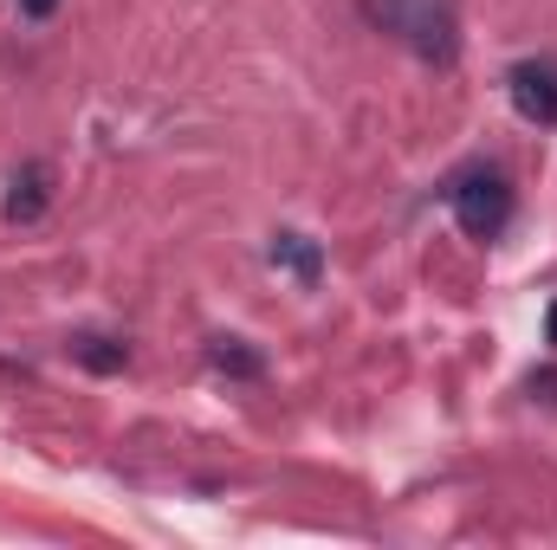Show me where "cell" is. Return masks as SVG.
<instances>
[{
  "label": "cell",
  "instance_id": "obj_5",
  "mask_svg": "<svg viewBox=\"0 0 557 550\" xmlns=\"http://www.w3.org/2000/svg\"><path fill=\"white\" fill-rule=\"evenodd\" d=\"M208 363H214L221 376H247V383L267 376V357H253L240 337H214V343H208Z\"/></svg>",
  "mask_w": 557,
  "mask_h": 550
},
{
  "label": "cell",
  "instance_id": "obj_4",
  "mask_svg": "<svg viewBox=\"0 0 557 550\" xmlns=\"http://www.w3.org/2000/svg\"><path fill=\"white\" fill-rule=\"evenodd\" d=\"M46 182H52V175H46L39 162H26V168L13 175V195H7V221H39V214H46Z\"/></svg>",
  "mask_w": 557,
  "mask_h": 550
},
{
  "label": "cell",
  "instance_id": "obj_9",
  "mask_svg": "<svg viewBox=\"0 0 557 550\" xmlns=\"http://www.w3.org/2000/svg\"><path fill=\"white\" fill-rule=\"evenodd\" d=\"M52 7H59V0H20V13H26V20H52Z\"/></svg>",
  "mask_w": 557,
  "mask_h": 550
},
{
  "label": "cell",
  "instance_id": "obj_2",
  "mask_svg": "<svg viewBox=\"0 0 557 550\" xmlns=\"http://www.w3.org/2000/svg\"><path fill=\"white\" fill-rule=\"evenodd\" d=\"M447 201H454V221H460L467 240H499L506 221H512V188H506L499 168H467V175H454Z\"/></svg>",
  "mask_w": 557,
  "mask_h": 550
},
{
  "label": "cell",
  "instance_id": "obj_6",
  "mask_svg": "<svg viewBox=\"0 0 557 550\" xmlns=\"http://www.w3.org/2000/svg\"><path fill=\"white\" fill-rule=\"evenodd\" d=\"M273 266H292L298 273V285H318V247L305 240V234H273Z\"/></svg>",
  "mask_w": 557,
  "mask_h": 550
},
{
  "label": "cell",
  "instance_id": "obj_3",
  "mask_svg": "<svg viewBox=\"0 0 557 550\" xmlns=\"http://www.w3.org/2000/svg\"><path fill=\"white\" fill-rule=\"evenodd\" d=\"M506 91H512V111L539 130H557V65L552 59H519L506 72Z\"/></svg>",
  "mask_w": 557,
  "mask_h": 550
},
{
  "label": "cell",
  "instance_id": "obj_8",
  "mask_svg": "<svg viewBox=\"0 0 557 550\" xmlns=\"http://www.w3.org/2000/svg\"><path fill=\"white\" fill-rule=\"evenodd\" d=\"M532 396H539V402H557V370H539V376H532Z\"/></svg>",
  "mask_w": 557,
  "mask_h": 550
},
{
  "label": "cell",
  "instance_id": "obj_7",
  "mask_svg": "<svg viewBox=\"0 0 557 550\" xmlns=\"http://www.w3.org/2000/svg\"><path fill=\"white\" fill-rule=\"evenodd\" d=\"M72 363H85L91 376H117L131 357H124V343H111V337H72Z\"/></svg>",
  "mask_w": 557,
  "mask_h": 550
},
{
  "label": "cell",
  "instance_id": "obj_10",
  "mask_svg": "<svg viewBox=\"0 0 557 550\" xmlns=\"http://www.w3.org/2000/svg\"><path fill=\"white\" fill-rule=\"evenodd\" d=\"M545 337H552V343H557V304H552V317H545Z\"/></svg>",
  "mask_w": 557,
  "mask_h": 550
},
{
  "label": "cell",
  "instance_id": "obj_1",
  "mask_svg": "<svg viewBox=\"0 0 557 550\" xmlns=\"http://www.w3.org/2000/svg\"><path fill=\"white\" fill-rule=\"evenodd\" d=\"M357 13L389 33L396 46H409L428 65H447L460 52V20H454V0H357Z\"/></svg>",
  "mask_w": 557,
  "mask_h": 550
}]
</instances>
